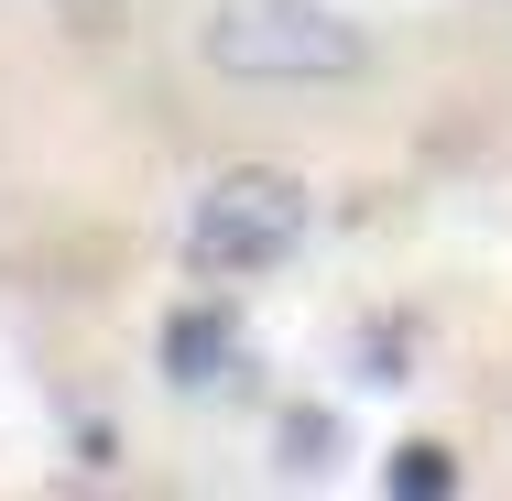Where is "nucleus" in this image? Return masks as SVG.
<instances>
[{"label": "nucleus", "instance_id": "1", "mask_svg": "<svg viewBox=\"0 0 512 501\" xmlns=\"http://www.w3.org/2000/svg\"><path fill=\"white\" fill-rule=\"evenodd\" d=\"M197 55L229 88H360L371 33L327 0H218L197 22Z\"/></svg>", "mask_w": 512, "mask_h": 501}, {"label": "nucleus", "instance_id": "3", "mask_svg": "<svg viewBox=\"0 0 512 501\" xmlns=\"http://www.w3.org/2000/svg\"><path fill=\"white\" fill-rule=\"evenodd\" d=\"M240 371V316L229 305H175L164 316V382L175 393H218Z\"/></svg>", "mask_w": 512, "mask_h": 501}, {"label": "nucleus", "instance_id": "4", "mask_svg": "<svg viewBox=\"0 0 512 501\" xmlns=\"http://www.w3.org/2000/svg\"><path fill=\"white\" fill-rule=\"evenodd\" d=\"M382 491L393 501H447L458 491V458H447V447H393V458H382Z\"/></svg>", "mask_w": 512, "mask_h": 501}, {"label": "nucleus", "instance_id": "5", "mask_svg": "<svg viewBox=\"0 0 512 501\" xmlns=\"http://www.w3.org/2000/svg\"><path fill=\"white\" fill-rule=\"evenodd\" d=\"M55 11H66L77 33H99V22H109V11H120V0H55Z\"/></svg>", "mask_w": 512, "mask_h": 501}, {"label": "nucleus", "instance_id": "2", "mask_svg": "<svg viewBox=\"0 0 512 501\" xmlns=\"http://www.w3.org/2000/svg\"><path fill=\"white\" fill-rule=\"evenodd\" d=\"M306 229H316L306 175H284V164H229V175H207L197 207H186V273H197V284H262V273H284V262L306 251Z\"/></svg>", "mask_w": 512, "mask_h": 501}]
</instances>
